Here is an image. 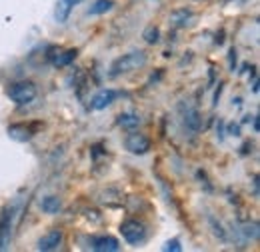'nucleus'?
Returning a JSON list of instances; mask_svg holds the SVG:
<instances>
[{
	"label": "nucleus",
	"mask_w": 260,
	"mask_h": 252,
	"mask_svg": "<svg viewBox=\"0 0 260 252\" xmlns=\"http://www.w3.org/2000/svg\"><path fill=\"white\" fill-rule=\"evenodd\" d=\"M148 62V54L144 50H132L128 54H122L120 58H116L114 62L110 64V76L116 78V76H122V74H128L134 70H140L142 66H146Z\"/></svg>",
	"instance_id": "f257e3e1"
},
{
	"label": "nucleus",
	"mask_w": 260,
	"mask_h": 252,
	"mask_svg": "<svg viewBox=\"0 0 260 252\" xmlns=\"http://www.w3.org/2000/svg\"><path fill=\"white\" fill-rule=\"evenodd\" d=\"M16 216H18V202L8 204L0 212V252L10 248L14 228H16Z\"/></svg>",
	"instance_id": "f03ea898"
},
{
	"label": "nucleus",
	"mask_w": 260,
	"mask_h": 252,
	"mask_svg": "<svg viewBox=\"0 0 260 252\" xmlns=\"http://www.w3.org/2000/svg\"><path fill=\"white\" fill-rule=\"evenodd\" d=\"M6 94H8V98L14 104L26 106V104L34 102V98L38 96V88H36V84H34L32 80H16V82H12L8 86Z\"/></svg>",
	"instance_id": "7ed1b4c3"
},
{
	"label": "nucleus",
	"mask_w": 260,
	"mask_h": 252,
	"mask_svg": "<svg viewBox=\"0 0 260 252\" xmlns=\"http://www.w3.org/2000/svg\"><path fill=\"white\" fill-rule=\"evenodd\" d=\"M120 234L128 244H140L146 238V226L138 218H128L120 224Z\"/></svg>",
	"instance_id": "20e7f679"
},
{
	"label": "nucleus",
	"mask_w": 260,
	"mask_h": 252,
	"mask_svg": "<svg viewBox=\"0 0 260 252\" xmlns=\"http://www.w3.org/2000/svg\"><path fill=\"white\" fill-rule=\"evenodd\" d=\"M124 148L128 150L130 154L142 156V154L150 152V148H152V140H150L146 134H142V132L130 130V134L124 138Z\"/></svg>",
	"instance_id": "39448f33"
},
{
	"label": "nucleus",
	"mask_w": 260,
	"mask_h": 252,
	"mask_svg": "<svg viewBox=\"0 0 260 252\" xmlns=\"http://www.w3.org/2000/svg\"><path fill=\"white\" fill-rule=\"evenodd\" d=\"M64 240V232L60 228H50L46 234H42L38 238V244L36 248L40 252H50V250H56Z\"/></svg>",
	"instance_id": "423d86ee"
},
{
	"label": "nucleus",
	"mask_w": 260,
	"mask_h": 252,
	"mask_svg": "<svg viewBox=\"0 0 260 252\" xmlns=\"http://www.w3.org/2000/svg\"><path fill=\"white\" fill-rule=\"evenodd\" d=\"M76 56H78V48H66V50L52 48V54H48V60L56 68H64V66H70L74 62Z\"/></svg>",
	"instance_id": "0eeeda50"
},
{
	"label": "nucleus",
	"mask_w": 260,
	"mask_h": 252,
	"mask_svg": "<svg viewBox=\"0 0 260 252\" xmlns=\"http://www.w3.org/2000/svg\"><path fill=\"white\" fill-rule=\"evenodd\" d=\"M118 96H120V92L114 90V88H102V90H98L96 94L92 96L90 108H92V110H104V108H108Z\"/></svg>",
	"instance_id": "6e6552de"
},
{
	"label": "nucleus",
	"mask_w": 260,
	"mask_h": 252,
	"mask_svg": "<svg viewBox=\"0 0 260 252\" xmlns=\"http://www.w3.org/2000/svg\"><path fill=\"white\" fill-rule=\"evenodd\" d=\"M6 134L16 142H30L36 132H34L32 126L24 124V122H14V124H10L6 128Z\"/></svg>",
	"instance_id": "1a4fd4ad"
},
{
	"label": "nucleus",
	"mask_w": 260,
	"mask_h": 252,
	"mask_svg": "<svg viewBox=\"0 0 260 252\" xmlns=\"http://www.w3.org/2000/svg\"><path fill=\"white\" fill-rule=\"evenodd\" d=\"M90 248L94 252H118L120 242H118V238H114L110 234H102V236H94L90 240Z\"/></svg>",
	"instance_id": "9d476101"
},
{
	"label": "nucleus",
	"mask_w": 260,
	"mask_h": 252,
	"mask_svg": "<svg viewBox=\"0 0 260 252\" xmlns=\"http://www.w3.org/2000/svg\"><path fill=\"white\" fill-rule=\"evenodd\" d=\"M182 120H184V126L190 132H198L202 128V114L198 112V108H194V106H186V110L182 108Z\"/></svg>",
	"instance_id": "9b49d317"
},
{
	"label": "nucleus",
	"mask_w": 260,
	"mask_h": 252,
	"mask_svg": "<svg viewBox=\"0 0 260 252\" xmlns=\"http://www.w3.org/2000/svg\"><path fill=\"white\" fill-rule=\"evenodd\" d=\"M190 18H192V12H190L188 8H180V10H174V12L170 14L168 24H170L172 28H184Z\"/></svg>",
	"instance_id": "f8f14e48"
},
{
	"label": "nucleus",
	"mask_w": 260,
	"mask_h": 252,
	"mask_svg": "<svg viewBox=\"0 0 260 252\" xmlns=\"http://www.w3.org/2000/svg\"><path fill=\"white\" fill-rule=\"evenodd\" d=\"M140 116L138 114H134V112H120L118 114V118H116V124L120 126L122 130H136L138 126H140Z\"/></svg>",
	"instance_id": "ddd939ff"
},
{
	"label": "nucleus",
	"mask_w": 260,
	"mask_h": 252,
	"mask_svg": "<svg viewBox=\"0 0 260 252\" xmlns=\"http://www.w3.org/2000/svg\"><path fill=\"white\" fill-rule=\"evenodd\" d=\"M40 208H42V212H46V214H58L60 208H62V200H60L58 196H44V198L40 200Z\"/></svg>",
	"instance_id": "4468645a"
},
{
	"label": "nucleus",
	"mask_w": 260,
	"mask_h": 252,
	"mask_svg": "<svg viewBox=\"0 0 260 252\" xmlns=\"http://www.w3.org/2000/svg\"><path fill=\"white\" fill-rule=\"evenodd\" d=\"M72 8H74V6H70L66 0H58V2H56V6H54V18H56L58 24H64L66 20L70 18Z\"/></svg>",
	"instance_id": "2eb2a0df"
},
{
	"label": "nucleus",
	"mask_w": 260,
	"mask_h": 252,
	"mask_svg": "<svg viewBox=\"0 0 260 252\" xmlns=\"http://www.w3.org/2000/svg\"><path fill=\"white\" fill-rule=\"evenodd\" d=\"M114 6H116L114 0H94V4L88 8V14H90V16H100V14L110 12Z\"/></svg>",
	"instance_id": "dca6fc26"
},
{
	"label": "nucleus",
	"mask_w": 260,
	"mask_h": 252,
	"mask_svg": "<svg viewBox=\"0 0 260 252\" xmlns=\"http://www.w3.org/2000/svg\"><path fill=\"white\" fill-rule=\"evenodd\" d=\"M240 234L246 238V240H258L260 232H258V222H244V224H240Z\"/></svg>",
	"instance_id": "f3484780"
},
{
	"label": "nucleus",
	"mask_w": 260,
	"mask_h": 252,
	"mask_svg": "<svg viewBox=\"0 0 260 252\" xmlns=\"http://www.w3.org/2000/svg\"><path fill=\"white\" fill-rule=\"evenodd\" d=\"M142 38H144L146 44H158V40H160V28L154 26V24L146 26L144 32H142Z\"/></svg>",
	"instance_id": "a211bd4d"
},
{
	"label": "nucleus",
	"mask_w": 260,
	"mask_h": 252,
	"mask_svg": "<svg viewBox=\"0 0 260 252\" xmlns=\"http://www.w3.org/2000/svg\"><path fill=\"white\" fill-rule=\"evenodd\" d=\"M208 222H210V226H212V232H214V236H216L218 240H222V242H224V240L228 238L224 226H222L220 222H216V218H214V216H208Z\"/></svg>",
	"instance_id": "6ab92c4d"
},
{
	"label": "nucleus",
	"mask_w": 260,
	"mask_h": 252,
	"mask_svg": "<svg viewBox=\"0 0 260 252\" xmlns=\"http://www.w3.org/2000/svg\"><path fill=\"white\" fill-rule=\"evenodd\" d=\"M162 250L180 252V250H182V246H180V240H178V238H172V240H168V242H166V244L162 246Z\"/></svg>",
	"instance_id": "aec40b11"
},
{
	"label": "nucleus",
	"mask_w": 260,
	"mask_h": 252,
	"mask_svg": "<svg viewBox=\"0 0 260 252\" xmlns=\"http://www.w3.org/2000/svg\"><path fill=\"white\" fill-rule=\"evenodd\" d=\"M236 60H238V52H236V48L232 46L230 52H228V62H230V70H232V72L236 70Z\"/></svg>",
	"instance_id": "412c9836"
},
{
	"label": "nucleus",
	"mask_w": 260,
	"mask_h": 252,
	"mask_svg": "<svg viewBox=\"0 0 260 252\" xmlns=\"http://www.w3.org/2000/svg\"><path fill=\"white\" fill-rule=\"evenodd\" d=\"M224 134H226V132H224V122H222V120H218V126H216V136H218V140H220V142L224 140Z\"/></svg>",
	"instance_id": "4be33fe9"
},
{
	"label": "nucleus",
	"mask_w": 260,
	"mask_h": 252,
	"mask_svg": "<svg viewBox=\"0 0 260 252\" xmlns=\"http://www.w3.org/2000/svg\"><path fill=\"white\" fill-rule=\"evenodd\" d=\"M226 134H230V136H240V124H228V132Z\"/></svg>",
	"instance_id": "5701e85b"
},
{
	"label": "nucleus",
	"mask_w": 260,
	"mask_h": 252,
	"mask_svg": "<svg viewBox=\"0 0 260 252\" xmlns=\"http://www.w3.org/2000/svg\"><path fill=\"white\" fill-rule=\"evenodd\" d=\"M102 148H104L102 144H94V146L90 148V150H92V152H90V156H92L94 160H96V158L100 156V154H102Z\"/></svg>",
	"instance_id": "b1692460"
},
{
	"label": "nucleus",
	"mask_w": 260,
	"mask_h": 252,
	"mask_svg": "<svg viewBox=\"0 0 260 252\" xmlns=\"http://www.w3.org/2000/svg\"><path fill=\"white\" fill-rule=\"evenodd\" d=\"M222 86H224V84L220 82V84H218V88H216V92H214V102H212L214 106H216V104H218V100H220V94H222Z\"/></svg>",
	"instance_id": "393cba45"
},
{
	"label": "nucleus",
	"mask_w": 260,
	"mask_h": 252,
	"mask_svg": "<svg viewBox=\"0 0 260 252\" xmlns=\"http://www.w3.org/2000/svg\"><path fill=\"white\" fill-rule=\"evenodd\" d=\"M254 196H258V176H254Z\"/></svg>",
	"instance_id": "a878e982"
},
{
	"label": "nucleus",
	"mask_w": 260,
	"mask_h": 252,
	"mask_svg": "<svg viewBox=\"0 0 260 252\" xmlns=\"http://www.w3.org/2000/svg\"><path fill=\"white\" fill-rule=\"evenodd\" d=\"M260 130V120H258V116H254V132H258Z\"/></svg>",
	"instance_id": "bb28decb"
},
{
	"label": "nucleus",
	"mask_w": 260,
	"mask_h": 252,
	"mask_svg": "<svg viewBox=\"0 0 260 252\" xmlns=\"http://www.w3.org/2000/svg\"><path fill=\"white\" fill-rule=\"evenodd\" d=\"M70 6H76V4H80V2H84V0H66Z\"/></svg>",
	"instance_id": "cd10ccee"
},
{
	"label": "nucleus",
	"mask_w": 260,
	"mask_h": 252,
	"mask_svg": "<svg viewBox=\"0 0 260 252\" xmlns=\"http://www.w3.org/2000/svg\"><path fill=\"white\" fill-rule=\"evenodd\" d=\"M232 104H236V106H240V104H242V98H232Z\"/></svg>",
	"instance_id": "c85d7f7f"
}]
</instances>
